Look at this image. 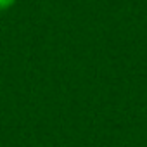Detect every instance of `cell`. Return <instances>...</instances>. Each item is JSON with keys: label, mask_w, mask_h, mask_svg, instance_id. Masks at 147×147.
Wrapping results in <instances>:
<instances>
[{"label": "cell", "mask_w": 147, "mask_h": 147, "mask_svg": "<svg viewBox=\"0 0 147 147\" xmlns=\"http://www.w3.org/2000/svg\"><path fill=\"white\" fill-rule=\"evenodd\" d=\"M16 0H0V11H7L11 5H14Z\"/></svg>", "instance_id": "1"}]
</instances>
